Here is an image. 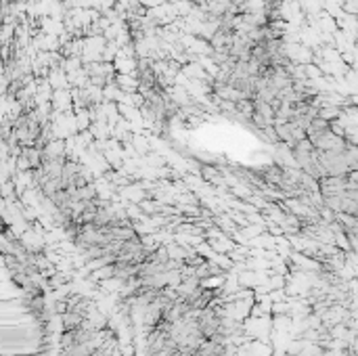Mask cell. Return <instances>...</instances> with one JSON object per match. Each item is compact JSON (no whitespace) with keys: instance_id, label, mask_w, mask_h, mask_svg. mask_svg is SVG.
<instances>
[{"instance_id":"6da1fadb","label":"cell","mask_w":358,"mask_h":356,"mask_svg":"<svg viewBox=\"0 0 358 356\" xmlns=\"http://www.w3.org/2000/svg\"><path fill=\"white\" fill-rule=\"evenodd\" d=\"M82 48V42H74V50L78 53V50ZM71 53V46H63V55H69Z\"/></svg>"}]
</instances>
